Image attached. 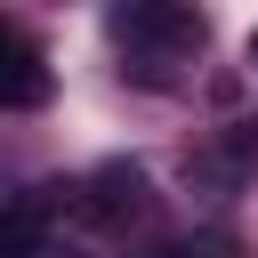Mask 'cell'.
<instances>
[{"mask_svg":"<svg viewBox=\"0 0 258 258\" xmlns=\"http://www.w3.org/2000/svg\"><path fill=\"white\" fill-rule=\"evenodd\" d=\"M105 24H113V40L121 48H137L145 56V73L161 81V64L169 56H194L202 48V32H210V16L194 8V0H105Z\"/></svg>","mask_w":258,"mask_h":258,"instance_id":"6da1fadb","label":"cell"},{"mask_svg":"<svg viewBox=\"0 0 258 258\" xmlns=\"http://www.w3.org/2000/svg\"><path fill=\"white\" fill-rule=\"evenodd\" d=\"M73 194H81V218H89V226H129V218L145 210V169L113 153V161H97Z\"/></svg>","mask_w":258,"mask_h":258,"instance_id":"7a4b0ae2","label":"cell"},{"mask_svg":"<svg viewBox=\"0 0 258 258\" xmlns=\"http://www.w3.org/2000/svg\"><path fill=\"white\" fill-rule=\"evenodd\" d=\"M32 105H48V56L16 24H0V113H32Z\"/></svg>","mask_w":258,"mask_h":258,"instance_id":"3957f363","label":"cell"},{"mask_svg":"<svg viewBox=\"0 0 258 258\" xmlns=\"http://www.w3.org/2000/svg\"><path fill=\"white\" fill-rule=\"evenodd\" d=\"M48 242V202H0V258H40Z\"/></svg>","mask_w":258,"mask_h":258,"instance_id":"277c9868","label":"cell"},{"mask_svg":"<svg viewBox=\"0 0 258 258\" xmlns=\"http://www.w3.org/2000/svg\"><path fill=\"white\" fill-rule=\"evenodd\" d=\"M226 153H234V161H258V121H242V129L226 137Z\"/></svg>","mask_w":258,"mask_h":258,"instance_id":"5b68a950","label":"cell"},{"mask_svg":"<svg viewBox=\"0 0 258 258\" xmlns=\"http://www.w3.org/2000/svg\"><path fill=\"white\" fill-rule=\"evenodd\" d=\"M145 258H218L210 242H169V250H145Z\"/></svg>","mask_w":258,"mask_h":258,"instance_id":"8992f818","label":"cell"},{"mask_svg":"<svg viewBox=\"0 0 258 258\" xmlns=\"http://www.w3.org/2000/svg\"><path fill=\"white\" fill-rule=\"evenodd\" d=\"M242 48H250V64H258V32H250V40H242Z\"/></svg>","mask_w":258,"mask_h":258,"instance_id":"52a82bcc","label":"cell"}]
</instances>
